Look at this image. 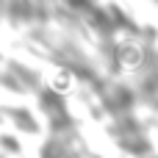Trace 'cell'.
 Wrapping results in <instances>:
<instances>
[{
	"label": "cell",
	"instance_id": "obj_1",
	"mask_svg": "<svg viewBox=\"0 0 158 158\" xmlns=\"http://www.w3.org/2000/svg\"><path fill=\"white\" fill-rule=\"evenodd\" d=\"M142 58H144V53H142V47H139L136 42H119V47H117V61H119L125 69H136V67L142 64Z\"/></svg>",
	"mask_w": 158,
	"mask_h": 158
},
{
	"label": "cell",
	"instance_id": "obj_2",
	"mask_svg": "<svg viewBox=\"0 0 158 158\" xmlns=\"http://www.w3.org/2000/svg\"><path fill=\"white\" fill-rule=\"evenodd\" d=\"M53 89H56V92H69V89H72V75H69V72H56Z\"/></svg>",
	"mask_w": 158,
	"mask_h": 158
}]
</instances>
